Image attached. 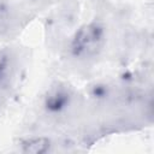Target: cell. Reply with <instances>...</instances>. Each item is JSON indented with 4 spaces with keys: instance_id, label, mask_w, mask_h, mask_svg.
Instances as JSON below:
<instances>
[{
    "instance_id": "cell-1",
    "label": "cell",
    "mask_w": 154,
    "mask_h": 154,
    "mask_svg": "<svg viewBox=\"0 0 154 154\" xmlns=\"http://www.w3.org/2000/svg\"><path fill=\"white\" fill-rule=\"evenodd\" d=\"M106 41L105 28L99 22L82 25L72 36L70 53L78 59H88L97 55Z\"/></svg>"
},
{
    "instance_id": "cell-2",
    "label": "cell",
    "mask_w": 154,
    "mask_h": 154,
    "mask_svg": "<svg viewBox=\"0 0 154 154\" xmlns=\"http://www.w3.org/2000/svg\"><path fill=\"white\" fill-rule=\"evenodd\" d=\"M72 100V94L65 85L55 84L48 89L43 97V107L47 113L60 114L67 109Z\"/></svg>"
},
{
    "instance_id": "cell-3",
    "label": "cell",
    "mask_w": 154,
    "mask_h": 154,
    "mask_svg": "<svg viewBox=\"0 0 154 154\" xmlns=\"http://www.w3.org/2000/svg\"><path fill=\"white\" fill-rule=\"evenodd\" d=\"M49 147L51 141L47 137H31L22 143V150L26 154H43Z\"/></svg>"
},
{
    "instance_id": "cell-4",
    "label": "cell",
    "mask_w": 154,
    "mask_h": 154,
    "mask_svg": "<svg viewBox=\"0 0 154 154\" xmlns=\"http://www.w3.org/2000/svg\"><path fill=\"white\" fill-rule=\"evenodd\" d=\"M10 72V59L6 54H0V83L4 82Z\"/></svg>"
},
{
    "instance_id": "cell-5",
    "label": "cell",
    "mask_w": 154,
    "mask_h": 154,
    "mask_svg": "<svg viewBox=\"0 0 154 154\" xmlns=\"http://www.w3.org/2000/svg\"><path fill=\"white\" fill-rule=\"evenodd\" d=\"M91 95H93L95 99H105V97L108 95V88H107V85L97 84V85L93 87V89H91Z\"/></svg>"
},
{
    "instance_id": "cell-6",
    "label": "cell",
    "mask_w": 154,
    "mask_h": 154,
    "mask_svg": "<svg viewBox=\"0 0 154 154\" xmlns=\"http://www.w3.org/2000/svg\"><path fill=\"white\" fill-rule=\"evenodd\" d=\"M6 22H7V11L2 5H0V29L4 28Z\"/></svg>"
}]
</instances>
